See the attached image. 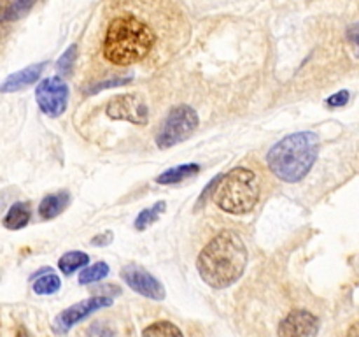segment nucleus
I'll return each mask as SVG.
<instances>
[{
    "label": "nucleus",
    "mask_w": 359,
    "mask_h": 337,
    "mask_svg": "<svg viewBox=\"0 0 359 337\" xmlns=\"http://www.w3.org/2000/svg\"><path fill=\"white\" fill-rule=\"evenodd\" d=\"M196 267L209 286L217 290L231 286L248 267V249L241 235L231 230L217 234L202 249Z\"/></svg>",
    "instance_id": "nucleus-1"
},
{
    "label": "nucleus",
    "mask_w": 359,
    "mask_h": 337,
    "mask_svg": "<svg viewBox=\"0 0 359 337\" xmlns=\"http://www.w3.org/2000/svg\"><path fill=\"white\" fill-rule=\"evenodd\" d=\"M154 42L156 35L149 25L133 14H125L109 23L102 49L114 65H132L149 55Z\"/></svg>",
    "instance_id": "nucleus-2"
},
{
    "label": "nucleus",
    "mask_w": 359,
    "mask_h": 337,
    "mask_svg": "<svg viewBox=\"0 0 359 337\" xmlns=\"http://www.w3.org/2000/svg\"><path fill=\"white\" fill-rule=\"evenodd\" d=\"M319 137L314 132H297L273 144L266 154L270 171L286 183H298L318 160Z\"/></svg>",
    "instance_id": "nucleus-3"
},
{
    "label": "nucleus",
    "mask_w": 359,
    "mask_h": 337,
    "mask_svg": "<svg viewBox=\"0 0 359 337\" xmlns=\"http://www.w3.org/2000/svg\"><path fill=\"white\" fill-rule=\"evenodd\" d=\"M259 193L258 176L248 167H235L221 178L212 197L219 209L230 214H244L255 209Z\"/></svg>",
    "instance_id": "nucleus-4"
},
{
    "label": "nucleus",
    "mask_w": 359,
    "mask_h": 337,
    "mask_svg": "<svg viewBox=\"0 0 359 337\" xmlns=\"http://www.w3.org/2000/svg\"><path fill=\"white\" fill-rule=\"evenodd\" d=\"M198 126V116L189 105H177L168 112L160 132L156 136V144L161 150L175 146L188 139Z\"/></svg>",
    "instance_id": "nucleus-5"
},
{
    "label": "nucleus",
    "mask_w": 359,
    "mask_h": 337,
    "mask_svg": "<svg viewBox=\"0 0 359 337\" xmlns=\"http://www.w3.org/2000/svg\"><path fill=\"white\" fill-rule=\"evenodd\" d=\"M35 98L44 114L58 118L65 112L67 104H69V86L60 76L46 77L39 83Z\"/></svg>",
    "instance_id": "nucleus-6"
},
{
    "label": "nucleus",
    "mask_w": 359,
    "mask_h": 337,
    "mask_svg": "<svg viewBox=\"0 0 359 337\" xmlns=\"http://www.w3.org/2000/svg\"><path fill=\"white\" fill-rule=\"evenodd\" d=\"M109 305H112V298L105 297V295H98V297H90L86 300L77 302V304L70 305V308H67L65 311L56 316L55 322H53V330L56 333L69 332L81 319L88 318L90 315L97 312L98 309L109 308Z\"/></svg>",
    "instance_id": "nucleus-7"
},
{
    "label": "nucleus",
    "mask_w": 359,
    "mask_h": 337,
    "mask_svg": "<svg viewBox=\"0 0 359 337\" xmlns=\"http://www.w3.org/2000/svg\"><path fill=\"white\" fill-rule=\"evenodd\" d=\"M107 116L112 119H125L133 125H146L149 109L139 95H119L107 104Z\"/></svg>",
    "instance_id": "nucleus-8"
},
{
    "label": "nucleus",
    "mask_w": 359,
    "mask_h": 337,
    "mask_svg": "<svg viewBox=\"0 0 359 337\" xmlns=\"http://www.w3.org/2000/svg\"><path fill=\"white\" fill-rule=\"evenodd\" d=\"M121 277L125 283L137 291L139 295L153 300H163L165 298V288L156 277L151 272H147L144 267L139 265H126L121 269Z\"/></svg>",
    "instance_id": "nucleus-9"
},
{
    "label": "nucleus",
    "mask_w": 359,
    "mask_h": 337,
    "mask_svg": "<svg viewBox=\"0 0 359 337\" xmlns=\"http://www.w3.org/2000/svg\"><path fill=\"white\" fill-rule=\"evenodd\" d=\"M319 318L307 309H294L279 323V337H316Z\"/></svg>",
    "instance_id": "nucleus-10"
},
{
    "label": "nucleus",
    "mask_w": 359,
    "mask_h": 337,
    "mask_svg": "<svg viewBox=\"0 0 359 337\" xmlns=\"http://www.w3.org/2000/svg\"><path fill=\"white\" fill-rule=\"evenodd\" d=\"M44 67H46V62L34 63V65H28L25 67V69L18 70V72L11 74V76L2 83L0 91H2V93H13V91L23 90V88L30 86V84H34L35 81L41 77Z\"/></svg>",
    "instance_id": "nucleus-11"
},
{
    "label": "nucleus",
    "mask_w": 359,
    "mask_h": 337,
    "mask_svg": "<svg viewBox=\"0 0 359 337\" xmlns=\"http://www.w3.org/2000/svg\"><path fill=\"white\" fill-rule=\"evenodd\" d=\"M70 204V193L69 192H58L49 193L42 199L41 206H39V214L42 220H53L58 214L65 211V207Z\"/></svg>",
    "instance_id": "nucleus-12"
},
{
    "label": "nucleus",
    "mask_w": 359,
    "mask_h": 337,
    "mask_svg": "<svg viewBox=\"0 0 359 337\" xmlns=\"http://www.w3.org/2000/svg\"><path fill=\"white\" fill-rule=\"evenodd\" d=\"M200 172V165L196 164H184L177 165V167H172L168 171H165L163 174H160L156 178L158 185H175V183H182L186 179L193 178L195 174Z\"/></svg>",
    "instance_id": "nucleus-13"
},
{
    "label": "nucleus",
    "mask_w": 359,
    "mask_h": 337,
    "mask_svg": "<svg viewBox=\"0 0 359 337\" xmlns=\"http://www.w3.org/2000/svg\"><path fill=\"white\" fill-rule=\"evenodd\" d=\"M30 221V206L27 202H16L9 207L6 218H4V227L9 230H20L27 227Z\"/></svg>",
    "instance_id": "nucleus-14"
},
{
    "label": "nucleus",
    "mask_w": 359,
    "mask_h": 337,
    "mask_svg": "<svg viewBox=\"0 0 359 337\" xmlns=\"http://www.w3.org/2000/svg\"><path fill=\"white\" fill-rule=\"evenodd\" d=\"M34 277H37V279L34 281V291L37 295H51L55 293V291H58L60 286H62L60 277L56 276V274H53L49 269L39 270ZM34 277H32V279H34Z\"/></svg>",
    "instance_id": "nucleus-15"
},
{
    "label": "nucleus",
    "mask_w": 359,
    "mask_h": 337,
    "mask_svg": "<svg viewBox=\"0 0 359 337\" xmlns=\"http://www.w3.org/2000/svg\"><path fill=\"white\" fill-rule=\"evenodd\" d=\"M142 337H184V333L172 322L160 319V322H154L149 326H146L142 330Z\"/></svg>",
    "instance_id": "nucleus-16"
},
{
    "label": "nucleus",
    "mask_w": 359,
    "mask_h": 337,
    "mask_svg": "<svg viewBox=\"0 0 359 337\" xmlns=\"http://www.w3.org/2000/svg\"><path fill=\"white\" fill-rule=\"evenodd\" d=\"M88 262H90V256L83 251H69L58 260V267L65 276H70V274L76 272L81 267H86Z\"/></svg>",
    "instance_id": "nucleus-17"
},
{
    "label": "nucleus",
    "mask_w": 359,
    "mask_h": 337,
    "mask_svg": "<svg viewBox=\"0 0 359 337\" xmlns=\"http://www.w3.org/2000/svg\"><path fill=\"white\" fill-rule=\"evenodd\" d=\"M165 209H167V204H165L163 200L156 202L153 207H147V209H144L142 213L135 218L137 230H144V228L149 227L151 223H154V221L161 216V213H163Z\"/></svg>",
    "instance_id": "nucleus-18"
},
{
    "label": "nucleus",
    "mask_w": 359,
    "mask_h": 337,
    "mask_svg": "<svg viewBox=\"0 0 359 337\" xmlns=\"http://www.w3.org/2000/svg\"><path fill=\"white\" fill-rule=\"evenodd\" d=\"M109 276V265L105 262H97L93 265L83 269V272L79 274V283L81 284H90L102 281L104 277Z\"/></svg>",
    "instance_id": "nucleus-19"
},
{
    "label": "nucleus",
    "mask_w": 359,
    "mask_h": 337,
    "mask_svg": "<svg viewBox=\"0 0 359 337\" xmlns=\"http://www.w3.org/2000/svg\"><path fill=\"white\" fill-rule=\"evenodd\" d=\"M35 0H14L9 9V21H16L23 18L34 7Z\"/></svg>",
    "instance_id": "nucleus-20"
},
{
    "label": "nucleus",
    "mask_w": 359,
    "mask_h": 337,
    "mask_svg": "<svg viewBox=\"0 0 359 337\" xmlns=\"http://www.w3.org/2000/svg\"><path fill=\"white\" fill-rule=\"evenodd\" d=\"M76 56H77V46L74 44V46H70V48L67 49L65 53H63L62 58H60L58 63H56V65H58L60 72H62V74L70 72V70H72V67H74V62H76Z\"/></svg>",
    "instance_id": "nucleus-21"
},
{
    "label": "nucleus",
    "mask_w": 359,
    "mask_h": 337,
    "mask_svg": "<svg viewBox=\"0 0 359 337\" xmlns=\"http://www.w3.org/2000/svg\"><path fill=\"white\" fill-rule=\"evenodd\" d=\"M133 79V76H126V77H114V79H109V81H104V83H98L95 84V86L88 88L86 90V95H93V93H98V91L105 90V88H114V86H121V84H126L130 83V81Z\"/></svg>",
    "instance_id": "nucleus-22"
},
{
    "label": "nucleus",
    "mask_w": 359,
    "mask_h": 337,
    "mask_svg": "<svg viewBox=\"0 0 359 337\" xmlns=\"http://www.w3.org/2000/svg\"><path fill=\"white\" fill-rule=\"evenodd\" d=\"M88 337H116V333L109 325L97 322L88 329Z\"/></svg>",
    "instance_id": "nucleus-23"
},
{
    "label": "nucleus",
    "mask_w": 359,
    "mask_h": 337,
    "mask_svg": "<svg viewBox=\"0 0 359 337\" xmlns=\"http://www.w3.org/2000/svg\"><path fill=\"white\" fill-rule=\"evenodd\" d=\"M9 0H0V39L7 34V23H9Z\"/></svg>",
    "instance_id": "nucleus-24"
},
{
    "label": "nucleus",
    "mask_w": 359,
    "mask_h": 337,
    "mask_svg": "<svg viewBox=\"0 0 359 337\" xmlns=\"http://www.w3.org/2000/svg\"><path fill=\"white\" fill-rule=\"evenodd\" d=\"M349 97H351L349 91L340 90V91H337L335 95H332L328 100H326V105H328V107H344V105L349 102Z\"/></svg>",
    "instance_id": "nucleus-25"
},
{
    "label": "nucleus",
    "mask_w": 359,
    "mask_h": 337,
    "mask_svg": "<svg viewBox=\"0 0 359 337\" xmlns=\"http://www.w3.org/2000/svg\"><path fill=\"white\" fill-rule=\"evenodd\" d=\"M347 41L351 42V46L354 48V53H356V56L359 58V23L347 28Z\"/></svg>",
    "instance_id": "nucleus-26"
},
{
    "label": "nucleus",
    "mask_w": 359,
    "mask_h": 337,
    "mask_svg": "<svg viewBox=\"0 0 359 337\" xmlns=\"http://www.w3.org/2000/svg\"><path fill=\"white\" fill-rule=\"evenodd\" d=\"M111 241H112V232H105V234L95 237L93 241H91V244H93V246H107Z\"/></svg>",
    "instance_id": "nucleus-27"
},
{
    "label": "nucleus",
    "mask_w": 359,
    "mask_h": 337,
    "mask_svg": "<svg viewBox=\"0 0 359 337\" xmlns=\"http://www.w3.org/2000/svg\"><path fill=\"white\" fill-rule=\"evenodd\" d=\"M347 337H359V322L351 325L349 332H347Z\"/></svg>",
    "instance_id": "nucleus-28"
},
{
    "label": "nucleus",
    "mask_w": 359,
    "mask_h": 337,
    "mask_svg": "<svg viewBox=\"0 0 359 337\" xmlns=\"http://www.w3.org/2000/svg\"><path fill=\"white\" fill-rule=\"evenodd\" d=\"M18 337H28V332L23 329V326H21V329L18 330Z\"/></svg>",
    "instance_id": "nucleus-29"
}]
</instances>
